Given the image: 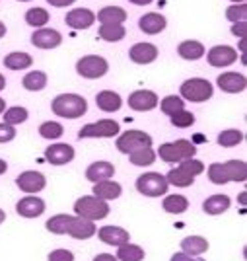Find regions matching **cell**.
Here are the masks:
<instances>
[{
  "instance_id": "680465c9",
  "label": "cell",
  "mask_w": 247,
  "mask_h": 261,
  "mask_svg": "<svg viewBox=\"0 0 247 261\" xmlns=\"http://www.w3.org/2000/svg\"><path fill=\"white\" fill-rule=\"evenodd\" d=\"M239 201H241V205H245V191L241 193V197H239Z\"/></svg>"
},
{
  "instance_id": "bcb514c9",
  "label": "cell",
  "mask_w": 247,
  "mask_h": 261,
  "mask_svg": "<svg viewBox=\"0 0 247 261\" xmlns=\"http://www.w3.org/2000/svg\"><path fill=\"white\" fill-rule=\"evenodd\" d=\"M170 261H204L201 255H187V253H173Z\"/></svg>"
},
{
  "instance_id": "1f68e13d",
  "label": "cell",
  "mask_w": 247,
  "mask_h": 261,
  "mask_svg": "<svg viewBox=\"0 0 247 261\" xmlns=\"http://www.w3.org/2000/svg\"><path fill=\"white\" fill-rule=\"evenodd\" d=\"M22 84L28 92H41L47 86V74L43 70H32L23 76Z\"/></svg>"
},
{
  "instance_id": "681fc988",
  "label": "cell",
  "mask_w": 247,
  "mask_h": 261,
  "mask_svg": "<svg viewBox=\"0 0 247 261\" xmlns=\"http://www.w3.org/2000/svg\"><path fill=\"white\" fill-rule=\"evenodd\" d=\"M94 261H119L115 255H111V253H99L94 257Z\"/></svg>"
},
{
  "instance_id": "7dc6e473",
  "label": "cell",
  "mask_w": 247,
  "mask_h": 261,
  "mask_svg": "<svg viewBox=\"0 0 247 261\" xmlns=\"http://www.w3.org/2000/svg\"><path fill=\"white\" fill-rule=\"evenodd\" d=\"M245 30H247V22H237L232 25V33L236 35V37H245Z\"/></svg>"
},
{
  "instance_id": "277c9868",
  "label": "cell",
  "mask_w": 247,
  "mask_h": 261,
  "mask_svg": "<svg viewBox=\"0 0 247 261\" xmlns=\"http://www.w3.org/2000/svg\"><path fill=\"white\" fill-rule=\"evenodd\" d=\"M74 213L86 220H101L109 215V205L103 199H97L94 195H84L74 203Z\"/></svg>"
},
{
  "instance_id": "e575fe53",
  "label": "cell",
  "mask_w": 247,
  "mask_h": 261,
  "mask_svg": "<svg viewBox=\"0 0 247 261\" xmlns=\"http://www.w3.org/2000/svg\"><path fill=\"white\" fill-rule=\"evenodd\" d=\"M49 22V12L45 10V8H30V10L25 12V23L28 25H32V28H45V23Z\"/></svg>"
},
{
  "instance_id": "4dcf8cb0",
  "label": "cell",
  "mask_w": 247,
  "mask_h": 261,
  "mask_svg": "<svg viewBox=\"0 0 247 261\" xmlns=\"http://www.w3.org/2000/svg\"><path fill=\"white\" fill-rule=\"evenodd\" d=\"M125 35H127V30H125L123 23H103V25H99V37L103 41L115 43V41H121Z\"/></svg>"
},
{
  "instance_id": "ab89813d",
  "label": "cell",
  "mask_w": 247,
  "mask_h": 261,
  "mask_svg": "<svg viewBox=\"0 0 247 261\" xmlns=\"http://www.w3.org/2000/svg\"><path fill=\"white\" fill-rule=\"evenodd\" d=\"M241 141H243V133L239 129H228V130H222V133L218 135V144L224 146V148L237 146Z\"/></svg>"
},
{
  "instance_id": "f546056e",
  "label": "cell",
  "mask_w": 247,
  "mask_h": 261,
  "mask_svg": "<svg viewBox=\"0 0 247 261\" xmlns=\"http://www.w3.org/2000/svg\"><path fill=\"white\" fill-rule=\"evenodd\" d=\"M206 215H222L230 208V197L228 195H212L203 203Z\"/></svg>"
},
{
  "instance_id": "d6a6232c",
  "label": "cell",
  "mask_w": 247,
  "mask_h": 261,
  "mask_svg": "<svg viewBox=\"0 0 247 261\" xmlns=\"http://www.w3.org/2000/svg\"><path fill=\"white\" fill-rule=\"evenodd\" d=\"M161 207H163L166 213L181 215V213H185V211L189 208V201H187V197H183V195H168L163 199Z\"/></svg>"
},
{
  "instance_id": "83f0119b",
  "label": "cell",
  "mask_w": 247,
  "mask_h": 261,
  "mask_svg": "<svg viewBox=\"0 0 247 261\" xmlns=\"http://www.w3.org/2000/svg\"><path fill=\"white\" fill-rule=\"evenodd\" d=\"M32 65V55L23 53V51H12L4 57V66L10 68V70H23V68H30Z\"/></svg>"
},
{
  "instance_id": "cb8c5ba5",
  "label": "cell",
  "mask_w": 247,
  "mask_h": 261,
  "mask_svg": "<svg viewBox=\"0 0 247 261\" xmlns=\"http://www.w3.org/2000/svg\"><path fill=\"white\" fill-rule=\"evenodd\" d=\"M96 103L101 111L113 113V111H119V109H121L123 99H121V96H119L117 92H113V90H103V92H99L96 96Z\"/></svg>"
},
{
  "instance_id": "60d3db41",
  "label": "cell",
  "mask_w": 247,
  "mask_h": 261,
  "mask_svg": "<svg viewBox=\"0 0 247 261\" xmlns=\"http://www.w3.org/2000/svg\"><path fill=\"white\" fill-rule=\"evenodd\" d=\"M160 108L166 115L172 117L173 113H177V111L185 109V99H183L181 96H166V98L161 99Z\"/></svg>"
},
{
  "instance_id": "6f0895ef",
  "label": "cell",
  "mask_w": 247,
  "mask_h": 261,
  "mask_svg": "<svg viewBox=\"0 0 247 261\" xmlns=\"http://www.w3.org/2000/svg\"><path fill=\"white\" fill-rule=\"evenodd\" d=\"M4 220H6V213H4V211H2V208H0V224H2V222H4Z\"/></svg>"
},
{
  "instance_id": "836d02e7",
  "label": "cell",
  "mask_w": 247,
  "mask_h": 261,
  "mask_svg": "<svg viewBox=\"0 0 247 261\" xmlns=\"http://www.w3.org/2000/svg\"><path fill=\"white\" fill-rule=\"evenodd\" d=\"M119 261H142L144 259V250L140 246H134V244H123L119 246V251L115 255Z\"/></svg>"
},
{
  "instance_id": "ac0fdd59",
  "label": "cell",
  "mask_w": 247,
  "mask_h": 261,
  "mask_svg": "<svg viewBox=\"0 0 247 261\" xmlns=\"http://www.w3.org/2000/svg\"><path fill=\"white\" fill-rule=\"evenodd\" d=\"M218 86L226 94H239L247 88V80L243 74H237V72H222L218 76Z\"/></svg>"
},
{
  "instance_id": "603a6c76",
  "label": "cell",
  "mask_w": 247,
  "mask_h": 261,
  "mask_svg": "<svg viewBox=\"0 0 247 261\" xmlns=\"http://www.w3.org/2000/svg\"><path fill=\"white\" fill-rule=\"evenodd\" d=\"M123 193L121 184L113 181V179H105V181H97L94 184V197L103 199V201H111V199H119Z\"/></svg>"
},
{
  "instance_id": "94428289",
  "label": "cell",
  "mask_w": 247,
  "mask_h": 261,
  "mask_svg": "<svg viewBox=\"0 0 247 261\" xmlns=\"http://www.w3.org/2000/svg\"><path fill=\"white\" fill-rule=\"evenodd\" d=\"M16 2H32V0H16Z\"/></svg>"
},
{
  "instance_id": "ba28073f",
  "label": "cell",
  "mask_w": 247,
  "mask_h": 261,
  "mask_svg": "<svg viewBox=\"0 0 247 261\" xmlns=\"http://www.w3.org/2000/svg\"><path fill=\"white\" fill-rule=\"evenodd\" d=\"M115 146H117L119 152L130 154V152H134V150H139V148L152 146V137L148 133H144V130L130 129V130H125V133L119 137L117 142H115Z\"/></svg>"
},
{
  "instance_id": "e0dca14e",
  "label": "cell",
  "mask_w": 247,
  "mask_h": 261,
  "mask_svg": "<svg viewBox=\"0 0 247 261\" xmlns=\"http://www.w3.org/2000/svg\"><path fill=\"white\" fill-rule=\"evenodd\" d=\"M16 213L23 218H37L45 213V201L35 195L23 197L16 205Z\"/></svg>"
},
{
  "instance_id": "f35d334b",
  "label": "cell",
  "mask_w": 247,
  "mask_h": 261,
  "mask_svg": "<svg viewBox=\"0 0 247 261\" xmlns=\"http://www.w3.org/2000/svg\"><path fill=\"white\" fill-rule=\"evenodd\" d=\"M63 133H65V127L61 123H57V121H45V123H41V127H39V135L43 139H47V141L61 139Z\"/></svg>"
},
{
  "instance_id": "816d5d0a",
  "label": "cell",
  "mask_w": 247,
  "mask_h": 261,
  "mask_svg": "<svg viewBox=\"0 0 247 261\" xmlns=\"http://www.w3.org/2000/svg\"><path fill=\"white\" fill-rule=\"evenodd\" d=\"M6 170H8V164H6L4 160H2V158H0V174H4Z\"/></svg>"
},
{
  "instance_id": "7bdbcfd3",
  "label": "cell",
  "mask_w": 247,
  "mask_h": 261,
  "mask_svg": "<svg viewBox=\"0 0 247 261\" xmlns=\"http://www.w3.org/2000/svg\"><path fill=\"white\" fill-rule=\"evenodd\" d=\"M226 18H228V20H230L232 23L245 22V18H247V4H245V2H241V4H234V6H230V8L226 10Z\"/></svg>"
},
{
  "instance_id": "7c38bea8",
  "label": "cell",
  "mask_w": 247,
  "mask_h": 261,
  "mask_svg": "<svg viewBox=\"0 0 247 261\" xmlns=\"http://www.w3.org/2000/svg\"><path fill=\"white\" fill-rule=\"evenodd\" d=\"M129 108L134 111H150V109L158 108L160 99L156 96V92L152 90H136L129 96Z\"/></svg>"
},
{
  "instance_id": "3957f363",
  "label": "cell",
  "mask_w": 247,
  "mask_h": 261,
  "mask_svg": "<svg viewBox=\"0 0 247 261\" xmlns=\"http://www.w3.org/2000/svg\"><path fill=\"white\" fill-rule=\"evenodd\" d=\"M197 154V146L187 139H179L175 142H163L160 148H158V156L166 164H175L187 160V158H193Z\"/></svg>"
},
{
  "instance_id": "8fae6325",
  "label": "cell",
  "mask_w": 247,
  "mask_h": 261,
  "mask_svg": "<svg viewBox=\"0 0 247 261\" xmlns=\"http://www.w3.org/2000/svg\"><path fill=\"white\" fill-rule=\"evenodd\" d=\"M63 43V35L53 28H39L32 35V45L37 49H57Z\"/></svg>"
},
{
  "instance_id": "d4e9b609",
  "label": "cell",
  "mask_w": 247,
  "mask_h": 261,
  "mask_svg": "<svg viewBox=\"0 0 247 261\" xmlns=\"http://www.w3.org/2000/svg\"><path fill=\"white\" fill-rule=\"evenodd\" d=\"M204 45L201 41H195V39H187L183 43L177 45V55L185 59V61H199L204 57Z\"/></svg>"
},
{
  "instance_id": "5bb4252c",
  "label": "cell",
  "mask_w": 247,
  "mask_h": 261,
  "mask_svg": "<svg viewBox=\"0 0 247 261\" xmlns=\"http://www.w3.org/2000/svg\"><path fill=\"white\" fill-rule=\"evenodd\" d=\"M45 158H47V162L53 164V166H65V164L74 160V148L70 144H65V142L51 144L45 150Z\"/></svg>"
},
{
  "instance_id": "44dd1931",
  "label": "cell",
  "mask_w": 247,
  "mask_h": 261,
  "mask_svg": "<svg viewBox=\"0 0 247 261\" xmlns=\"http://www.w3.org/2000/svg\"><path fill=\"white\" fill-rule=\"evenodd\" d=\"M115 175V166L107 160H97V162L90 164L86 170V177L90 181H105V179H111Z\"/></svg>"
},
{
  "instance_id": "8992f818",
  "label": "cell",
  "mask_w": 247,
  "mask_h": 261,
  "mask_svg": "<svg viewBox=\"0 0 247 261\" xmlns=\"http://www.w3.org/2000/svg\"><path fill=\"white\" fill-rule=\"evenodd\" d=\"M109 70L107 59L99 57V55H86L76 63V72L82 78L88 80H96V78L105 76Z\"/></svg>"
},
{
  "instance_id": "6da1fadb",
  "label": "cell",
  "mask_w": 247,
  "mask_h": 261,
  "mask_svg": "<svg viewBox=\"0 0 247 261\" xmlns=\"http://www.w3.org/2000/svg\"><path fill=\"white\" fill-rule=\"evenodd\" d=\"M208 179L216 185H224L228 181H245L247 164L243 160H230V162H214L208 166Z\"/></svg>"
},
{
  "instance_id": "f5cc1de1",
  "label": "cell",
  "mask_w": 247,
  "mask_h": 261,
  "mask_svg": "<svg viewBox=\"0 0 247 261\" xmlns=\"http://www.w3.org/2000/svg\"><path fill=\"white\" fill-rule=\"evenodd\" d=\"M4 88H6V78H4L2 74H0V92H2Z\"/></svg>"
},
{
  "instance_id": "f6af8a7d",
  "label": "cell",
  "mask_w": 247,
  "mask_h": 261,
  "mask_svg": "<svg viewBox=\"0 0 247 261\" xmlns=\"http://www.w3.org/2000/svg\"><path fill=\"white\" fill-rule=\"evenodd\" d=\"M49 261H74V255L68 250H54L49 253Z\"/></svg>"
},
{
  "instance_id": "d590c367",
  "label": "cell",
  "mask_w": 247,
  "mask_h": 261,
  "mask_svg": "<svg viewBox=\"0 0 247 261\" xmlns=\"http://www.w3.org/2000/svg\"><path fill=\"white\" fill-rule=\"evenodd\" d=\"M129 158L130 164H134V166H150L156 162V152L152 150V146H146V148H139V150L130 152Z\"/></svg>"
},
{
  "instance_id": "11a10c76",
  "label": "cell",
  "mask_w": 247,
  "mask_h": 261,
  "mask_svg": "<svg viewBox=\"0 0 247 261\" xmlns=\"http://www.w3.org/2000/svg\"><path fill=\"white\" fill-rule=\"evenodd\" d=\"M243 49H245V37H241V39H239V51L243 53Z\"/></svg>"
},
{
  "instance_id": "484cf974",
  "label": "cell",
  "mask_w": 247,
  "mask_h": 261,
  "mask_svg": "<svg viewBox=\"0 0 247 261\" xmlns=\"http://www.w3.org/2000/svg\"><path fill=\"white\" fill-rule=\"evenodd\" d=\"M166 181L175 185V187H189V185L195 184V175L191 174L187 168H183L181 164H179L177 168H172V170L168 172Z\"/></svg>"
},
{
  "instance_id": "5b68a950",
  "label": "cell",
  "mask_w": 247,
  "mask_h": 261,
  "mask_svg": "<svg viewBox=\"0 0 247 261\" xmlns=\"http://www.w3.org/2000/svg\"><path fill=\"white\" fill-rule=\"evenodd\" d=\"M179 94H181V98L187 99V101L203 103V101L212 98L214 88H212V84H210L206 78H189V80H185L181 84Z\"/></svg>"
},
{
  "instance_id": "b9f144b4",
  "label": "cell",
  "mask_w": 247,
  "mask_h": 261,
  "mask_svg": "<svg viewBox=\"0 0 247 261\" xmlns=\"http://www.w3.org/2000/svg\"><path fill=\"white\" fill-rule=\"evenodd\" d=\"M170 121H172L173 127H177V129H187V127H191V125L195 123V115L191 113V111L181 109V111L173 113L172 117H170Z\"/></svg>"
},
{
  "instance_id": "7a4b0ae2",
  "label": "cell",
  "mask_w": 247,
  "mask_h": 261,
  "mask_svg": "<svg viewBox=\"0 0 247 261\" xmlns=\"http://www.w3.org/2000/svg\"><path fill=\"white\" fill-rule=\"evenodd\" d=\"M51 108L63 119H78L88 111V101L78 94H61L53 99Z\"/></svg>"
},
{
  "instance_id": "db71d44e",
  "label": "cell",
  "mask_w": 247,
  "mask_h": 261,
  "mask_svg": "<svg viewBox=\"0 0 247 261\" xmlns=\"http://www.w3.org/2000/svg\"><path fill=\"white\" fill-rule=\"evenodd\" d=\"M6 35V25H4V22H0V37H4Z\"/></svg>"
},
{
  "instance_id": "2e32d148",
  "label": "cell",
  "mask_w": 247,
  "mask_h": 261,
  "mask_svg": "<svg viewBox=\"0 0 247 261\" xmlns=\"http://www.w3.org/2000/svg\"><path fill=\"white\" fill-rule=\"evenodd\" d=\"M96 22V14L90 8H74L66 14L65 23L72 30H88Z\"/></svg>"
},
{
  "instance_id": "c3c4849f",
  "label": "cell",
  "mask_w": 247,
  "mask_h": 261,
  "mask_svg": "<svg viewBox=\"0 0 247 261\" xmlns=\"http://www.w3.org/2000/svg\"><path fill=\"white\" fill-rule=\"evenodd\" d=\"M51 6L54 8H65V6H70V4H74L76 0H47Z\"/></svg>"
},
{
  "instance_id": "4fadbf2b",
  "label": "cell",
  "mask_w": 247,
  "mask_h": 261,
  "mask_svg": "<svg viewBox=\"0 0 247 261\" xmlns=\"http://www.w3.org/2000/svg\"><path fill=\"white\" fill-rule=\"evenodd\" d=\"M158 55H160L158 47L154 43H146V41L134 43L129 51L130 61L136 63V65H150V63H154L158 59Z\"/></svg>"
},
{
  "instance_id": "8d00e7d4",
  "label": "cell",
  "mask_w": 247,
  "mask_h": 261,
  "mask_svg": "<svg viewBox=\"0 0 247 261\" xmlns=\"http://www.w3.org/2000/svg\"><path fill=\"white\" fill-rule=\"evenodd\" d=\"M28 117H30L28 109L16 106V108L4 109V121H2V123H8L12 127H16V125H20V123H25Z\"/></svg>"
},
{
  "instance_id": "ffe728a7",
  "label": "cell",
  "mask_w": 247,
  "mask_h": 261,
  "mask_svg": "<svg viewBox=\"0 0 247 261\" xmlns=\"http://www.w3.org/2000/svg\"><path fill=\"white\" fill-rule=\"evenodd\" d=\"M168 25V20L158 14V12H148L144 16H140L139 20V28L140 32H144L146 35H156V33H161Z\"/></svg>"
},
{
  "instance_id": "9c48e42d",
  "label": "cell",
  "mask_w": 247,
  "mask_h": 261,
  "mask_svg": "<svg viewBox=\"0 0 247 261\" xmlns=\"http://www.w3.org/2000/svg\"><path fill=\"white\" fill-rule=\"evenodd\" d=\"M119 135V123L113 119H101L97 123H88L78 130V139H111Z\"/></svg>"
},
{
  "instance_id": "f1b7e54d",
  "label": "cell",
  "mask_w": 247,
  "mask_h": 261,
  "mask_svg": "<svg viewBox=\"0 0 247 261\" xmlns=\"http://www.w3.org/2000/svg\"><path fill=\"white\" fill-rule=\"evenodd\" d=\"M208 250V242L203 236H187L181 240V251L187 255H201Z\"/></svg>"
},
{
  "instance_id": "30bf717a",
  "label": "cell",
  "mask_w": 247,
  "mask_h": 261,
  "mask_svg": "<svg viewBox=\"0 0 247 261\" xmlns=\"http://www.w3.org/2000/svg\"><path fill=\"white\" fill-rule=\"evenodd\" d=\"M206 61L210 66L216 68H226V66L234 65L237 61V51L230 45H214L208 53H206Z\"/></svg>"
},
{
  "instance_id": "9a60e30c",
  "label": "cell",
  "mask_w": 247,
  "mask_h": 261,
  "mask_svg": "<svg viewBox=\"0 0 247 261\" xmlns=\"http://www.w3.org/2000/svg\"><path fill=\"white\" fill-rule=\"evenodd\" d=\"M47 179L41 172H33V170H28L16 177V185L22 189L23 193H39L45 187Z\"/></svg>"
},
{
  "instance_id": "74e56055",
  "label": "cell",
  "mask_w": 247,
  "mask_h": 261,
  "mask_svg": "<svg viewBox=\"0 0 247 261\" xmlns=\"http://www.w3.org/2000/svg\"><path fill=\"white\" fill-rule=\"evenodd\" d=\"M70 215H54L47 220V230L51 232V234H66V230H68V224H70Z\"/></svg>"
},
{
  "instance_id": "7402d4cb",
  "label": "cell",
  "mask_w": 247,
  "mask_h": 261,
  "mask_svg": "<svg viewBox=\"0 0 247 261\" xmlns=\"http://www.w3.org/2000/svg\"><path fill=\"white\" fill-rule=\"evenodd\" d=\"M99 240L101 242H105L109 246H123V244H127L130 240L129 232L125 228H121V226H103V228H99Z\"/></svg>"
},
{
  "instance_id": "9f6ffc18",
  "label": "cell",
  "mask_w": 247,
  "mask_h": 261,
  "mask_svg": "<svg viewBox=\"0 0 247 261\" xmlns=\"http://www.w3.org/2000/svg\"><path fill=\"white\" fill-rule=\"evenodd\" d=\"M4 109H6V101H4V99L0 98V115L4 113Z\"/></svg>"
},
{
  "instance_id": "d6986e66",
  "label": "cell",
  "mask_w": 247,
  "mask_h": 261,
  "mask_svg": "<svg viewBox=\"0 0 247 261\" xmlns=\"http://www.w3.org/2000/svg\"><path fill=\"white\" fill-rule=\"evenodd\" d=\"M66 234H70V236L76 240H88L96 234V224H94V220L72 217L70 218V224H68Z\"/></svg>"
},
{
  "instance_id": "f907efd6",
  "label": "cell",
  "mask_w": 247,
  "mask_h": 261,
  "mask_svg": "<svg viewBox=\"0 0 247 261\" xmlns=\"http://www.w3.org/2000/svg\"><path fill=\"white\" fill-rule=\"evenodd\" d=\"M130 4H136V6H146V4H152L154 0H129Z\"/></svg>"
},
{
  "instance_id": "52a82bcc",
  "label": "cell",
  "mask_w": 247,
  "mask_h": 261,
  "mask_svg": "<svg viewBox=\"0 0 247 261\" xmlns=\"http://www.w3.org/2000/svg\"><path fill=\"white\" fill-rule=\"evenodd\" d=\"M168 181L166 175H161L160 172H148V174L139 175L136 179V189L139 193L146 197H161L168 193Z\"/></svg>"
},
{
  "instance_id": "91938a15",
  "label": "cell",
  "mask_w": 247,
  "mask_h": 261,
  "mask_svg": "<svg viewBox=\"0 0 247 261\" xmlns=\"http://www.w3.org/2000/svg\"><path fill=\"white\" fill-rule=\"evenodd\" d=\"M234 4H241V2H245V0H232Z\"/></svg>"
},
{
  "instance_id": "ee69618b",
  "label": "cell",
  "mask_w": 247,
  "mask_h": 261,
  "mask_svg": "<svg viewBox=\"0 0 247 261\" xmlns=\"http://www.w3.org/2000/svg\"><path fill=\"white\" fill-rule=\"evenodd\" d=\"M16 139V129L8 123H0V144L10 142Z\"/></svg>"
},
{
  "instance_id": "4316f807",
  "label": "cell",
  "mask_w": 247,
  "mask_h": 261,
  "mask_svg": "<svg viewBox=\"0 0 247 261\" xmlns=\"http://www.w3.org/2000/svg\"><path fill=\"white\" fill-rule=\"evenodd\" d=\"M99 23H125L127 22V10L119 8V6H103L101 10L97 12L96 16Z\"/></svg>"
}]
</instances>
